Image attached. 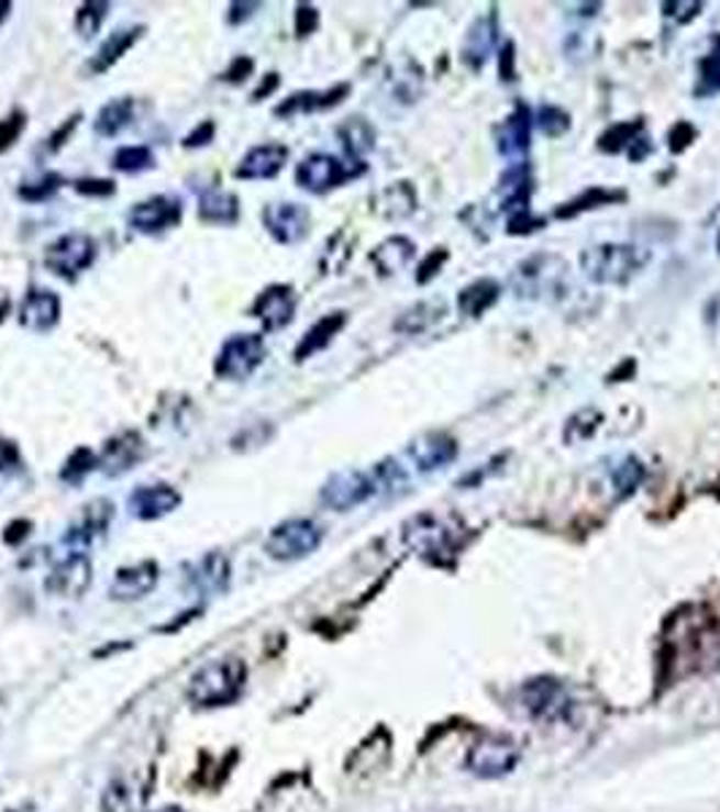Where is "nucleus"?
<instances>
[{
  "label": "nucleus",
  "mask_w": 720,
  "mask_h": 812,
  "mask_svg": "<svg viewBox=\"0 0 720 812\" xmlns=\"http://www.w3.org/2000/svg\"><path fill=\"white\" fill-rule=\"evenodd\" d=\"M142 33H144L142 25L131 27V31H114V33H111V36L103 41L101 46H98L96 55H92L90 71L92 74L109 71V68L114 66V63L120 60L122 55H128V49H131V46L136 44L139 38H142Z\"/></svg>",
  "instance_id": "c756f323"
},
{
  "label": "nucleus",
  "mask_w": 720,
  "mask_h": 812,
  "mask_svg": "<svg viewBox=\"0 0 720 812\" xmlns=\"http://www.w3.org/2000/svg\"><path fill=\"white\" fill-rule=\"evenodd\" d=\"M716 92H720V49H712L710 55L701 57L699 81H696V96L710 98Z\"/></svg>",
  "instance_id": "ea45409f"
},
{
  "label": "nucleus",
  "mask_w": 720,
  "mask_h": 812,
  "mask_svg": "<svg viewBox=\"0 0 720 812\" xmlns=\"http://www.w3.org/2000/svg\"><path fill=\"white\" fill-rule=\"evenodd\" d=\"M407 453L420 471H436L458 458V444H455L453 436L442 434V431H431V434L418 436V440L409 444Z\"/></svg>",
  "instance_id": "412c9836"
},
{
  "label": "nucleus",
  "mask_w": 720,
  "mask_h": 812,
  "mask_svg": "<svg viewBox=\"0 0 720 812\" xmlns=\"http://www.w3.org/2000/svg\"><path fill=\"white\" fill-rule=\"evenodd\" d=\"M350 92L347 85H336L331 90H303V92H292L290 98H285L274 114L277 116H296V114H314V111H323L336 107V103L344 101V96Z\"/></svg>",
  "instance_id": "393cba45"
},
{
  "label": "nucleus",
  "mask_w": 720,
  "mask_h": 812,
  "mask_svg": "<svg viewBox=\"0 0 720 812\" xmlns=\"http://www.w3.org/2000/svg\"><path fill=\"white\" fill-rule=\"evenodd\" d=\"M9 11H11V3H5V0H3V3H0V22L9 16Z\"/></svg>",
  "instance_id": "5fc2aeb1"
},
{
  "label": "nucleus",
  "mask_w": 720,
  "mask_h": 812,
  "mask_svg": "<svg viewBox=\"0 0 720 812\" xmlns=\"http://www.w3.org/2000/svg\"><path fill=\"white\" fill-rule=\"evenodd\" d=\"M374 493H379L374 475L361 469H342L328 477L323 488H320V501L331 510L347 512L366 504Z\"/></svg>",
  "instance_id": "1a4fd4ad"
},
{
  "label": "nucleus",
  "mask_w": 720,
  "mask_h": 812,
  "mask_svg": "<svg viewBox=\"0 0 720 812\" xmlns=\"http://www.w3.org/2000/svg\"><path fill=\"white\" fill-rule=\"evenodd\" d=\"M496 41H499L496 14L477 16L474 25L466 31L464 46H461V60H464V66L472 68V71H479V68L488 63L490 52L496 49Z\"/></svg>",
  "instance_id": "5701e85b"
},
{
  "label": "nucleus",
  "mask_w": 720,
  "mask_h": 812,
  "mask_svg": "<svg viewBox=\"0 0 720 812\" xmlns=\"http://www.w3.org/2000/svg\"><path fill=\"white\" fill-rule=\"evenodd\" d=\"M92 586V564L85 553L74 550L52 566L46 577V591L60 599H79Z\"/></svg>",
  "instance_id": "9b49d317"
},
{
  "label": "nucleus",
  "mask_w": 720,
  "mask_h": 812,
  "mask_svg": "<svg viewBox=\"0 0 720 812\" xmlns=\"http://www.w3.org/2000/svg\"><path fill=\"white\" fill-rule=\"evenodd\" d=\"M76 122H79V114H76V116H71V120H68V122H66V127H60V131H57V133H55V136H52V138H49V152H57V149H60V147H63V144H66V138H68V136H71V131H74V127H76Z\"/></svg>",
  "instance_id": "3c124183"
},
{
  "label": "nucleus",
  "mask_w": 720,
  "mask_h": 812,
  "mask_svg": "<svg viewBox=\"0 0 720 812\" xmlns=\"http://www.w3.org/2000/svg\"><path fill=\"white\" fill-rule=\"evenodd\" d=\"M74 190L87 198H107L114 196V182L111 179H79V182H74Z\"/></svg>",
  "instance_id": "a18cd8bd"
},
{
  "label": "nucleus",
  "mask_w": 720,
  "mask_h": 812,
  "mask_svg": "<svg viewBox=\"0 0 720 812\" xmlns=\"http://www.w3.org/2000/svg\"><path fill=\"white\" fill-rule=\"evenodd\" d=\"M198 218L209 225H236L239 222V198L236 192L207 187L198 196Z\"/></svg>",
  "instance_id": "a878e982"
},
{
  "label": "nucleus",
  "mask_w": 720,
  "mask_h": 812,
  "mask_svg": "<svg viewBox=\"0 0 720 812\" xmlns=\"http://www.w3.org/2000/svg\"><path fill=\"white\" fill-rule=\"evenodd\" d=\"M298 296L290 285H268L253 303V318L261 320L263 331L288 329L296 318Z\"/></svg>",
  "instance_id": "ddd939ff"
},
{
  "label": "nucleus",
  "mask_w": 720,
  "mask_h": 812,
  "mask_svg": "<svg viewBox=\"0 0 720 812\" xmlns=\"http://www.w3.org/2000/svg\"><path fill=\"white\" fill-rule=\"evenodd\" d=\"M647 249L636 247V244H596V247L585 249L579 266L590 282L625 285L647 266Z\"/></svg>",
  "instance_id": "f03ea898"
},
{
  "label": "nucleus",
  "mask_w": 720,
  "mask_h": 812,
  "mask_svg": "<svg viewBox=\"0 0 720 812\" xmlns=\"http://www.w3.org/2000/svg\"><path fill=\"white\" fill-rule=\"evenodd\" d=\"M414 258V244L407 236H390L379 244L372 253V263L383 277H394V274L407 268Z\"/></svg>",
  "instance_id": "c85d7f7f"
},
{
  "label": "nucleus",
  "mask_w": 720,
  "mask_h": 812,
  "mask_svg": "<svg viewBox=\"0 0 720 812\" xmlns=\"http://www.w3.org/2000/svg\"><path fill=\"white\" fill-rule=\"evenodd\" d=\"M146 455V444L136 431H122V434L111 436L103 444V453L98 455V469L107 471L109 477H120L125 471L136 469Z\"/></svg>",
  "instance_id": "dca6fc26"
},
{
  "label": "nucleus",
  "mask_w": 720,
  "mask_h": 812,
  "mask_svg": "<svg viewBox=\"0 0 720 812\" xmlns=\"http://www.w3.org/2000/svg\"><path fill=\"white\" fill-rule=\"evenodd\" d=\"M520 702L534 721L540 723H561L569 721L575 702H572L569 688L555 677H534L520 688Z\"/></svg>",
  "instance_id": "7ed1b4c3"
},
{
  "label": "nucleus",
  "mask_w": 720,
  "mask_h": 812,
  "mask_svg": "<svg viewBox=\"0 0 720 812\" xmlns=\"http://www.w3.org/2000/svg\"><path fill=\"white\" fill-rule=\"evenodd\" d=\"M277 85H279V76L268 74L266 81H263V87H257V90L253 92V101H263V96H268V92H272Z\"/></svg>",
  "instance_id": "603ef678"
},
{
  "label": "nucleus",
  "mask_w": 720,
  "mask_h": 812,
  "mask_svg": "<svg viewBox=\"0 0 720 812\" xmlns=\"http://www.w3.org/2000/svg\"><path fill=\"white\" fill-rule=\"evenodd\" d=\"M155 166V152L144 144H133V147H120L111 157V168L120 174H142L146 168Z\"/></svg>",
  "instance_id": "c9c22d12"
},
{
  "label": "nucleus",
  "mask_w": 720,
  "mask_h": 812,
  "mask_svg": "<svg viewBox=\"0 0 720 812\" xmlns=\"http://www.w3.org/2000/svg\"><path fill=\"white\" fill-rule=\"evenodd\" d=\"M9 307H11V298H9V293H5L3 288H0V320L5 318V312H9Z\"/></svg>",
  "instance_id": "864d4df0"
},
{
  "label": "nucleus",
  "mask_w": 720,
  "mask_h": 812,
  "mask_svg": "<svg viewBox=\"0 0 720 812\" xmlns=\"http://www.w3.org/2000/svg\"><path fill=\"white\" fill-rule=\"evenodd\" d=\"M520 761V745L507 734H485L472 745L466 756V769L483 780H499L512 772Z\"/></svg>",
  "instance_id": "20e7f679"
},
{
  "label": "nucleus",
  "mask_w": 720,
  "mask_h": 812,
  "mask_svg": "<svg viewBox=\"0 0 720 812\" xmlns=\"http://www.w3.org/2000/svg\"><path fill=\"white\" fill-rule=\"evenodd\" d=\"M403 542L418 555L439 560V555L453 550V534L433 515H418L403 525Z\"/></svg>",
  "instance_id": "4468645a"
},
{
  "label": "nucleus",
  "mask_w": 720,
  "mask_h": 812,
  "mask_svg": "<svg viewBox=\"0 0 720 812\" xmlns=\"http://www.w3.org/2000/svg\"><path fill=\"white\" fill-rule=\"evenodd\" d=\"M323 545V529L309 518H290L274 525L266 540V553L277 560H298Z\"/></svg>",
  "instance_id": "39448f33"
},
{
  "label": "nucleus",
  "mask_w": 720,
  "mask_h": 812,
  "mask_svg": "<svg viewBox=\"0 0 720 812\" xmlns=\"http://www.w3.org/2000/svg\"><path fill=\"white\" fill-rule=\"evenodd\" d=\"M111 518H114V504L109 499H96L90 501L87 507H81V515L74 520L71 529H68L66 542L74 547V550H85L90 547L92 542L101 540L103 534L109 531Z\"/></svg>",
  "instance_id": "f3484780"
},
{
  "label": "nucleus",
  "mask_w": 720,
  "mask_h": 812,
  "mask_svg": "<svg viewBox=\"0 0 720 812\" xmlns=\"http://www.w3.org/2000/svg\"><path fill=\"white\" fill-rule=\"evenodd\" d=\"M266 358L261 333H236L225 338L214 358V374L220 379H247Z\"/></svg>",
  "instance_id": "0eeeda50"
},
{
  "label": "nucleus",
  "mask_w": 720,
  "mask_h": 812,
  "mask_svg": "<svg viewBox=\"0 0 720 812\" xmlns=\"http://www.w3.org/2000/svg\"><path fill=\"white\" fill-rule=\"evenodd\" d=\"M358 174L361 171L350 168L347 163H342L339 157L325 155V152H314V155H307L301 163H298L296 182L307 192L323 196V192L344 185L347 179L358 177Z\"/></svg>",
  "instance_id": "9d476101"
},
{
  "label": "nucleus",
  "mask_w": 720,
  "mask_h": 812,
  "mask_svg": "<svg viewBox=\"0 0 720 812\" xmlns=\"http://www.w3.org/2000/svg\"><path fill=\"white\" fill-rule=\"evenodd\" d=\"M22 471V453L14 442L0 436V477H14Z\"/></svg>",
  "instance_id": "37998d69"
},
{
  "label": "nucleus",
  "mask_w": 720,
  "mask_h": 812,
  "mask_svg": "<svg viewBox=\"0 0 720 812\" xmlns=\"http://www.w3.org/2000/svg\"><path fill=\"white\" fill-rule=\"evenodd\" d=\"M412 209H414V192L407 182H398L394 187H388V190L379 192L377 212H383L385 218L401 220V218H407V214H412Z\"/></svg>",
  "instance_id": "f704fd0d"
},
{
  "label": "nucleus",
  "mask_w": 720,
  "mask_h": 812,
  "mask_svg": "<svg viewBox=\"0 0 720 812\" xmlns=\"http://www.w3.org/2000/svg\"><path fill=\"white\" fill-rule=\"evenodd\" d=\"M96 260V242L85 233H66L44 249V266L55 277L76 279Z\"/></svg>",
  "instance_id": "6e6552de"
},
{
  "label": "nucleus",
  "mask_w": 720,
  "mask_h": 812,
  "mask_svg": "<svg viewBox=\"0 0 720 812\" xmlns=\"http://www.w3.org/2000/svg\"><path fill=\"white\" fill-rule=\"evenodd\" d=\"M444 303L442 301H420L414 307H409L407 312H401V318L396 320V331L401 333H423L429 331L436 320H442Z\"/></svg>",
  "instance_id": "473e14b6"
},
{
  "label": "nucleus",
  "mask_w": 720,
  "mask_h": 812,
  "mask_svg": "<svg viewBox=\"0 0 720 812\" xmlns=\"http://www.w3.org/2000/svg\"><path fill=\"white\" fill-rule=\"evenodd\" d=\"M98 469V455L90 447H79L68 455V460L60 469V480L68 485H79L90 471Z\"/></svg>",
  "instance_id": "e433bc0d"
},
{
  "label": "nucleus",
  "mask_w": 720,
  "mask_h": 812,
  "mask_svg": "<svg viewBox=\"0 0 720 812\" xmlns=\"http://www.w3.org/2000/svg\"><path fill=\"white\" fill-rule=\"evenodd\" d=\"M288 147L283 144H261L253 147L247 155L239 160V166L233 168V177L236 179H274L288 163Z\"/></svg>",
  "instance_id": "b1692460"
},
{
  "label": "nucleus",
  "mask_w": 720,
  "mask_h": 812,
  "mask_svg": "<svg viewBox=\"0 0 720 812\" xmlns=\"http://www.w3.org/2000/svg\"><path fill=\"white\" fill-rule=\"evenodd\" d=\"M263 227L279 244H298L309 233V209L296 201L268 203L263 209Z\"/></svg>",
  "instance_id": "f8f14e48"
},
{
  "label": "nucleus",
  "mask_w": 720,
  "mask_h": 812,
  "mask_svg": "<svg viewBox=\"0 0 720 812\" xmlns=\"http://www.w3.org/2000/svg\"><path fill=\"white\" fill-rule=\"evenodd\" d=\"M192 575L190 582L198 588L201 593H222L228 588V580H231V564L222 553H207L201 560L192 564Z\"/></svg>",
  "instance_id": "bb28decb"
},
{
  "label": "nucleus",
  "mask_w": 720,
  "mask_h": 812,
  "mask_svg": "<svg viewBox=\"0 0 720 812\" xmlns=\"http://www.w3.org/2000/svg\"><path fill=\"white\" fill-rule=\"evenodd\" d=\"M499 152L507 157L509 166H523V157L531 144V111L525 103H518L512 114L499 125Z\"/></svg>",
  "instance_id": "aec40b11"
},
{
  "label": "nucleus",
  "mask_w": 720,
  "mask_h": 812,
  "mask_svg": "<svg viewBox=\"0 0 720 812\" xmlns=\"http://www.w3.org/2000/svg\"><path fill=\"white\" fill-rule=\"evenodd\" d=\"M66 182V179L60 177V174H44V177L36 179V182H25L20 187V198H25V201L31 203H38V201H49L52 196H55L57 190H60V185Z\"/></svg>",
  "instance_id": "a19ab883"
},
{
  "label": "nucleus",
  "mask_w": 720,
  "mask_h": 812,
  "mask_svg": "<svg viewBox=\"0 0 720 812\" xmlns=\"http://www.w3.org/2000/svg\"><path fill=\"white\" fill-rule=\"evenodd\" d=\"M718 247H720V238H718Z\"/></svg>",
  "instance_id": "4d7b16f0"
},
{
  "label": "nucleus",
  "mask_w": 720,
  "mask_h": 812,
  "mask_svg": "<svg viewBox=\"0 0 720 812\" xmlns=\"http://www.w3.org/2000/svg\"><path fill=\"white\" fill-rule=\"evenodd\" d=\"M107 16H109V3H98V0L85 3L79 11H76V33H79L81 38H92L98 31H101Z\"/></svg>",
  "instance_id": "58836bf2"
},
{
  "label": "nucleus",
  "mask_w": 720,
  "mask_h": 812,
  "mask_svg": "<svg viewBox=\"0 0 720 812\" xmlns=\"http://www.w3.org/2000/svg\"><path fill=\"white\" fill-rule=\"evenodd\" d=\"M253 68H255V63L250 60V57H236V60L231 63V68H228V71H222L220 79L222 81H236V85H239V81H244L250 74H253Z\"/></svg>",
  "instance_id": "09e8293b"
},
{
  "label": "nucleus",
  "mask_w": 720,
  "mask_h": 812,
  "mask_svg": "<svg viewBox=\"0 0 720 812\" xmlns=\"http://www.w3.org/2000/svg\"><path fill=\"white\" fill-rule=\"evenodd\" d=\"M320 14L314 5H298L296 9V33L298 36H309L318 27Z\"/></svg>",
  "instance_id": "49530a36"
},
{
  "label": "nucleus",
  "mask_w": 720,
  "mask_h": 812,
  "mask_svg": "<svg viewBox=\"0 0 720 812\" xmlns=\"http://www.w3.org/2000/svg\"><path fill=\"white\" fill-rule=\"evenodd\" d=\"M344 325H347V314H344V312L325 314L323 320H318V323H314L312 329L303 333V338H301V342H298V347H296V353H292V358H296L298 364H301V360H307V358H312L314 353H320V349H325L328 344L333 342V336H336V333L342 331Z\"/></svg>",
  "instance_id": "cd10ccee"
},
{
  "label": "nucleus",
  "mask_w": 720,
  "mask_h": 812,
  "mask_svg": "<svg viewBox=\"0 0 720 812\" xmlns=\"http://www.w3.org/2000/svg\"><path fill=\"white\" fill-rule=\"evenodd\" d=\"M63 301L60 296L52 293V290H31L20 303V325L25 331L33 333H46L60 323Z\"/></svg>",
  "instance_id": "6ab92c4d"
},
{
  "label": "nucleus",
  "mask_w": 720,
  "mask_h": 812,
  "mask_svg": "<svg viewBox=\"0 0 720 812\" xmlns=\"http://www.w3.org/2000/svg\"><path fill=\"white\" fill-rule=\"evenodd\" d=\"M536 122H540L544 136H550V138L564 136V133L569 131V125H572L569 114H566V111L558 109V107H542L540 114H536Z\"/></svg>",
  "instance_id": "79ce46f5"
},
{
  "label": "nucleus",
  "mask_w": 720,
  "mask_h": 812,
  "mask_svg": "<svg viewBox=\"0 0 720 812\" xmlns=\"http://www.w3.org/2000/svg\"><path fill=\"white\" fill-rule=\"evenodd\" d=\"M157 580H160V571H157L155 560L122 566L114 575V582H111V596L117 601H139L155 591Z\"/></svg>",
  "instance_id": "4be33fe9"
},
{
  "label": "nucleus",
  "mask_w": 720,
  "mask_h": 812,
  "mask_svg": "<svg viewBox=\"0 0 720 812\" xmlns=\"http://www.w3.org/2000/svg\"><path fill=\"white\" fill-rule=\"evenodd\" d=\"M244 682H247V666L242 658H217L203 664L187 686V699L201 710L228 707L239 699Z\"/></svg>",
  "instance_id": "f257e3e1"
},
{
  "label": "nucleus",
  "mask_w": 720,
  "mask_h": 812,
  "mask_svg": "<svg viewBox=\"0 0 720 812\" xmlns=\"http://www.w3.org/2000/svg\"><path fill=\"white\" fill-rule=\"evenodd\" d=\"M181 203L174 196H152L128 212V225L136 233H160L179 225Z\"/></svg>",
  "instance_id": "2eb2a0df"
},
{
  "label": "nucleus",
  "mask_w": 720,
  "mask_h": 812,
  "mask_svg": "<svg viewBox=\"0 0 720 812\" xmlns=\"http://www.w3.org/2000/svg\"><path fill=\"white\" fill-rule=\"evenodd\" d=\"M499 293H501L499 282H494V279H477V282H472L468 288L461 290L458 296L461 312L468 314V318H479V314H485L496 301H499Z\"/></svg>",
  "instance_id": "7c9ffc66"
},
{
  "label": "nucleus",
  "mask_w": 720,
  "mask_h": 812,
  "mask_svg": "<svg viewBox=\"0 0 720 812\" xmlns=\"http://www.w3.org/2000/svg\"><path fill=\"white\" fill-rule=\"evenodd\" d=\"M566 277V263L555 255H534L512 274V290L520 298H547L558 293Z\"/></svg>",
  "instance_id": "423d86ee"
},
{
  "label": "nucleus",
  "mask_w": 720,
  "mask_h": 812,
  "mask_svg": "<svg viewBox=\"0 0 720 812\" xmlns=\"http://www.w3.org/2000/svg\"><path fill=\"white\" fill-rule=\"evenodd\" d=\"M133 120V101L131 98H114L107 107H101L96 116V133L103 138H114L131 125Z\"/></svg>",
  "instance_id": "2f4dec72"
},
{
  "label": "nucleus",
  "mask_w": 720,
  "mask_h": 812,
  "mask_svg": "<svg viewBox=\"0 0 720 812\" xmlns=\"http://www.w3.org/2000/svg\"><path fill=\"white\" fill-rule=\"evenodd\" d=\"M181 504V496L171 485L155 482V485H139L133 493L128 496V510L139 520H160L171 515Z\"/></svg>",
  "instance_id": "a211bd4d"
},
{
  "label": "nucleus",
  "mask_w": 720,
  "mask_h": 812,
  "mask_svg": "<svg viewBox=\"0 0 720 812\" xmlns=\"http://www.w3.org/2000/svg\"><path fill=\"white\" fill-rule=\"evenodd\" d=\"M642 480H645V466L636 458H631V455L612 469V485L618 488L620 496H629L631 490L640 488Z\"/></svg>",
  "instance_id": "4c0bfd02"
},
{
  "label": "nucleus",
  "mask_w": 720,
  "mask_h": 812,
  "mask_svg": "<svg viewBox=\"0 0 720 812\" xmlns=\"http://www.w3.org/2000/svg\"><path fill=\"white\" fill-rule=\"evenodd\" d=\"M155 812H185V810H181V808H160V810H155Z\"/></svg>",
  "instance_id": "6e6d98bb"
},
{
  "label": "nucleus",
  "mask_w": 720,
  "mask_h": 812,
  "mask_svg": "<svg viewBox=\"0 0 720 812\" xmlns=\"http://www.w3.org/2000/svg\"><path fill=\"white\" fill-rule=\"evenodd\" d=\"M257 9H261V5H257V3H233L231 5V14H228V22H231V25H242L244 20L255 16Z\"/></svg>",
  "instance_id": "8fccbe9b"
},
{
  "label": "nucleus",
  "mask_w": 720,
  "mask_h": 812,
  "mask_svg": "<svg viewBox=\"0 0 720 812\" xmlns=\"http://www.w3.org/2000/svg\"><path fill=\"white\" fill-rule=\"evenodd\" d=\"M214 133H217V125L212 120H207V122H201L196 131L187 133L181 144H185V147H207L209 142H214Z\"/></svg>",
  "instance_id": "de8ad7c7"
},
{
  "label": "nucleus",
  "mask_w": 720,
  "mask_h": 812,
  "mask_svg": "<svg viewBox=\"0 0 720 812\" xmlns=\"http://www.w3.org/2000/svg\"><path fill=\"white\" fill-rule=\"evenodd\" d=\"M22 127H25V111H11L5 120H0V152H5L11 147V144L20 138Z\"/></svg>",
  "instance_id": "c03bdc74"
},
{
  "label": "nucleus",
  "mask_w": 720,
  "mask_h": 812,
  "mask_svg": "<svg viewBox=\"0 0 720 812\" xmlns=\"http://www.w3.org/2000/svg\"><path fill=\"white\" fill-rule=\"evenodd\" d=\"M339 138H342L344 149H347V155L353 157L358 166H363L361 157L374 149V131L368 122L361 120V116H353V120L344 122V125L339 127Z\"/></svg>",
  "instance_id": "72a5a7b5"
}]
</instances>
